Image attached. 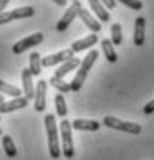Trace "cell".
I'll return each mask as SVG.
<instances>
[{
    "instance_id": "27",
    "label": "cell",
    "mask_w": 154,
    "mask_h": 160,
    "mask_svg": "<svg viewBox=\"0 0 154 160\" xmlns=\"http://www.w3.org/2000/svg\"><path fill=\"white\" fill-rule=\"evenodd\" d=\"M143 113H145V115H151V113H154V100H151L146 106L143 107Z\"/></svg>"
},
{
    "instance_id": "32",
    "label": "cell",
    "mask_w": 154,
    "mask_h": 160,
    "mask_svg": "<svg viewBox=\"0 0 154 160\" xmlns=\"http://www.w3.org/2000/svg\"><path fill=\"white\" fill-rule=\"evenodd\" d=\"M72 2H80V0H72Z\"/></svg>"
},
{
    "instance_id": "6",
    "label": "cell",
    "mask_w": 154,
    "mask_h": 160,
    "mask_svg": "<svg viewBox=\"0 0 154 160\" xmlns=\"http://www.w3.org/2000/svg\"><path fill=\"white\" fill-rule=\"evenodd\" d=\"M80 9H81V2H73V3L69 6V9L64 12V16L59 19V22L56 23V31H59V33L65 31V30L69 28V25L72 23V20L78 16Z\"/></svg>"
},
{
    "instance_id": "34",
    "label": "cell",
    "mask_w": 154,
    "mask_h": 160,
    "mask_svg": "<svg viewBox=\"0 0 154 160\" xmlns=\"http://www.w3.org/2000/svg\"><path fill=\"white\" fill-rule=\"evenodd\" d=\"M0 120H2V118H0Z\"/></svg>"
},
{
    "instance_id": "17",
    "label": "cell",
    "mask_w": 154,
    "mask_h": 160,
    "mask_svg": "<svg viewBox=\"0 0 154 160\" xmlns=\"http://www.w3.org/2000/svg\"><path fill=\"white\" fill-rule=\"evenodd\" d=\"M34 16V8L33 6H20V8H14L13 11H9V17L11 20H19V19H27Z\"/></svg>"
},
{
    "instance_id": "25",
    "label": "cell",
    "mask_w": 154,
    "mask_h": 160,
    "mask_svg": "<svg viewBox=\"0 0 154 160\" xmlns=\"http://www.w3.org/2000/svg\"><path fill=\"white\" fill-rule=\"evenodd\" d=\"M115 2H120V3H123L125 6H128V8H131V9H136V11H140V9L143 8V3H142L140 0H115Z\"/></svg>"
},
{
    "instance_id": "30",
    "label": "cell",
    "mask_w": 154,
    "mask_h": 160,
    "mask_svg": "<svg viewBox=\"0 0 154 160\" xmlns=\"http://www.w3.org/2000/svg\"><path fill=\"white\" fill-rule=\"evenodd\" d=\"M51 2H54V3L59 5V6H65V5H67V0H51Z\"/></svg>"
},
{
    "instance_id": "18",
    "label": "cell",
    "mask_w": 154,
    "mask_h": 160,
    "mask_svg": "<svg viewBox=\"0 0 154 160\" xmlns=\"http://www.w3.org/2000/svg\"><path fill=\"white\" fill-rule=\"evenodd\" d=\"M101 50H103V53H104V56H106V61L107 62H110V64L117 62L118 56H117V52L114 48V44L109 39H103L101 41Z\"/></svg>"
},
{
    "instance_id": "16",
    "label": "cell",
    "mask_w": 154,
    "mask_h": 160,
    "mask_svg": "<svg viewBox=\"0 0 154 160\" xmlns=\"http://www.w3.org/2000/svg\"><path fill=\"white\" fill-rule=\"evenodd\" d=\"M87 2H89V6L92 8V11L95 12V16L98 17L100 22H109L110 16H109V12L106 11V8L101 5L100 0H87Z\"/></svg>"
},
{
    "instance_id": "8",
    "label": "cell",
    "mask_w": 154,
    "mask_h": 160,
    "mask_svg": "<svg viewBox=\"0 0 154 160\" xmlns=\"http://www.w3.org/2000/svg\"><path fill=\"white\" fill-rule=\"evenodd\" d=\"M45 93H47V81H39L34 89V109L38 112H42L47 106Z\"/></svg>"
},
{
    "instance_id": "5",
    "label": "cell",
    "mask_w": 154,
    "mask_h": 160,
    "mask_svg": "<svg viewBox=\"0 0 154 160\" xmlns=\"http://www.w3.org/2000/svg\"><path fill=\"white\" fill-rule=\"evenodd\" d=\"M42 42H44V34L42 33H34V34H31V36H28V38H25V39H22L19 42H16L13 45V53L22 54L23 52L30 50L31 47H36V45H39Z\"/></svg>"
},
{
    "instance_id": "26",
    "label": "cell",
    "mask_w": 154,
    "mask_h": 160,
    "mask_svg": "<svg viewBox=\"0 0 154 160\" xmlns=\"http://www.w3.org/2000/svg\"><path fill=\"white\" fill-rule=\"evenodd\" d=\"M11 22V17H9V11H2L0 12V25H5Z\"/></svg>"
},
{
    "instance_id": "22",
    "label": "cell",
    "mask_w": 154,
    "mask_h": 160,
    "mask_svg": "<svg viewBox=\"0 0 154 160\" xmlns=\"http://www.w3.org/2000/svg\"><path fill=\"white\" fill-rule=\"evenodd\" d=\"M49 82H50V86H53L59 93H69L70 92V84H67L62 78H56V76H51L50 79H49Z\"/></svg>"
},
{
    "instance_id": "13",
    "label": "cell",
    "mask_w": 154,
    "mask_h": 160,
    "mask_svg": "<svg viewBox=\"0 0 154 160\" xmlns=\"http://www.w3.org/2000/svg\"><path fill=\"white\" fill-rule=\"evenodd\" d=\"M145 27H146V19L143 16L137 17L134 25V44L137 47H142L145 44Z\"/></svg>"
},
{
    "instance_id": "20",
    "label": "cell",
    "mask_w": 154,
    "mask_h": 160,
    "mask_svg": "<svg viewBox=\"0 0 154 160\" xmlns=\"http://www.w3.org/2000/svg\"><path fill=\"white\" fill-rule=\"evenodd\" d=\"M2 145H3V151H5V154H6L8 157L14 159V157L17 156V148H16V145H14V142H13V138H11L9 135H3Z\"/></svg>"
},
{
    "instance_id": "11",
    "label": "cell",
    "mask_w": 154,
    "mask_h": 160,
    "mask_svg": "<svg viewBox=\"0 0 154 160\" xmlns=\"http://www.w3.org/2000/svg\"><path fill=\"white\" fill-rule=\"evenodd\" d=\"M97 42H98V36L95 33H92V34H89V36H86V38H83V39L76 41V42H73L70 48H72L73 53H81V52H84L87 48H92Z\"/></svg>"
},
{
    "instance_id": "15",
    "label": "cell",
    "mask_w": 154,
    "mask_h": 160,
    "mask_svg": "<svg viewBox=\"0 0 154 160\" xmlns=\"http://www.w3.org/2000/svg\"><path fill=\"white\" fill-rule=\"evenodd\" d=\"M72 128L76 131H89V132H95L100 129V123L95 120H83V118H76L72 123Z\"/></svg>"
},
{
    "instance_id": "23",
    "label": "cell",
    "mask_w": 154,
    "mask_h": 160,
    "mask_svg": "<svg viewBox=\"0 0 154 160\" xmlns=\"http://www.w3.org/2000/svg\"><path fill=\"white\" fill-rule=\"evenodd\" d=\"M0 93H6V95H9V97H13V98H17V97L22 95V92H20L19 87L11 86V84H8V82H5V81H2V79H0Z\"/></svg>"
},
{
    "instance_id": "14",
    "label": "cell",
    "mask_w": 154,
    "mask_h": 160,
    "mask_svg": "<svg viewBox=\"0 0 154 160\" xmlns=\"http://www.w3.org/2000/svg\"><path fill=\"white\" fill-rule=\"evenodd\" d=\"M80 64H81V61H80L78 58H70L69 61H65V62L59 64V67L54 70V75H53V76H56V78H64V76H65V75H69L72 70L78 68V67H80Z\"/></svg>"
},
{
    "instance_id": "12",
    "label": "cell",
    "mask_w": 154,
    "mask_h": 160,
    "mask_svg": "<svg viewBox=\"0 0 154 160\" xmlns=\"http://www.w3.org/2000/svg\"><path fill=\"white\" fill-rule=\"evenodd\" d=\"M22 84H23V95L30 101L34 98V84H33V75L30 68L22 70Z\"/></svg>"
},
{
    "instance_id": "1",
    "label": "cell",
    "mask_w": 154,
    "mask_h": 160,
    "mask_svg": "<svg viewBox=\"0 0 154 160\" xmlns=\"http://www.w3.org/2000/svg\"><path fill=\"white\" fill-rule=\"evenodd\" d=\"M98 56H100V53L97 50H90L89 53L86 54V58L83 59V62L78 67V72H76L75 78L70 82V92H80L81 90V87H83V84H84V81H86V78H87V75L90 72V68L97 62Z\"/></svg>"
},
{
    "instance_id": "2",
    "label": "cell",
    "mask_w": 154,
    "mask_h": 160,
    "mask_svg": "<svg viewBox=\"0 0 154 160\" xmlns=\"http://www.w3.org/2000/svg\"><path fill=\"white\" fill-rule=\"evenodd\" d=\"M45 129H47V140H49V151H50V157L58 159L61 156V149H59V134L58 129L59 126L56 124V118L53 113L45 115Z\"/></svg>"
},
{
    "instance_id": "19",
    "label": "cell",
    "mask_w": 154,
    "mask_h": 160,
    "mask_svg": "<svg viewBox=\"0 0 154 160\" xmlns=\"http://www.w3.org/2000/svg\"><path fill=\"white\" fill-rule=\"evenodd\" d=\"M42 58L38 52H33L30 54V72L33 76H39L41 72H42V64H41Z\"/></svg>"
},
{
    "instance_id": "21",
    "label": "cell",
    "mask_w": 154,
    "mask_h": 160,
    "mask_svg": "<svg viewBox=\"0 0 154 160\" xmlns=\"http://www.w3.org/2000/svg\"><path fill=\"white\" fill-rule=\"evenodd\" d=\"M54 107H56V115L59 118H65L67 117V104H65V98L62 93H58L54 97Z\"/></svg>"
},
{
    "instance_id": "24",
    "label": "cell",
    "mask_w": 154,
    "mask_h": 160,
    "mask_svg": "<svg viewBox=\"0 0 154 160\" xmlns=\"http://www.w3.org/2000/svg\"><path fill=\"white\" fill-rule=\"evenodd\" d=\"M110 42L114 45H120L123 42V31L120 23H114L110 27Z\"/></svg>"
},
{
    "instance_id": "33",
    "label": "cell",
    "mask_w": 154,
    "mask_h": 160,
    "mask_svg": "<svg viewBox=\"0 0 154 160\" xmlns=\"http://www.w3.org/2000/svg\"><path fill=\"white\" fill-rule=\"evenodd\" d=\"M0 135H2V129H0Z\"/></svg>"
},
{
    "instance_id": "4",
    "label": "cell",
    "mask_w": 154,
    "mask_h": 160,
    "mask_svg": "<svg viewBox=\"0 0 154 160\" xmlns=\"http://www.w3.org/2000/svg\"><path fill=\"white\" fill-rule=\"evenodd\" d=\"M59 132H61V137H62V152H64V157L72 159L75 156L73 138H72V123H69V120H62L59 123Z\"/></svg>"
},
{
    "instance_id": "7",
    "label": "cell",
    "mask_w": 154,
    "mask_h": 160,
    "mask_svg": "<svg viewBox=\"0 0 154 160\" xmlns=\"http://www.w3.org/2000/svg\"><path fill=\"white\" fill-rule=\"evenodd\" d=\"M73 52L72 48H67V50H62V52H58L54 54H49V56H44L41 64L42 67H54V65H59L65 61H69L70 58H73Z\"/></svg>"
},
{
    "instance_id": "3",
    "label": "cell",
    "mask_w": 154,
    "mask_h": 160,
    "mask_svg": "<svg viewBox=\"0 0 154 160\" xmlns=\"http://www.w3.org/2000/svg\"><path fill=\"white\" fill-rule=\"evenodd\" d=\"M103 124L106 128H110V129H115V131H121V132H126V134H132V135H139L142 132V126L139 123L123 121V120H118V118L110 117V115L103 118Z\"/></svg>"
},
{
    "instance_id": "29",
    "label": "cell",
    "mask_w": 154,
    "mask_h": 160,
    "mask_svg": "<svg viewBox=\"0 0 154 160\" xmlns=\"http://www.w3.org/2000/svg\"><path fill=\"white\" fill-rule=\"evenodd\" d=\"M8 3H9V0H0V12L5 9V6H6Z\"/></svg>"
},
{
    "instance_id": "28",
    "label": "cell",
    "mask_w": 154,
    "mask_h": 160,
    "mask_svg": "<svg viewBox=\"0 0 154 160\" xmlns=\"http://www.w3.org/2000/svg\"><path fill=\"white\" fill-rule=\"evenodd\" d=\"M100 2H101L103 6H106L107 9H114L117 6V2L115 0H100Z\"/></svg>"
},
{
    "instance_id": "31",
    "label": "cell",
    "mask_w": 154,
    "mask_h": 160,
    "mask_svg": "<svg viewBox=\"0 0 154 160\" xmlns=\"http://www.w3.org/2000/svg\"><path fill=\"white\" fill-rule=\"evenodd\" d=\"M3 101H5V98H3V95H2V93H0V104H2V103H3Z\"/></svg>"
},
{
    "instance_id": "10",
    "label": "cell",
    "mask_w": 154,
    "mask_h": 160,
    "mask_svg": "<svg viewBox=\"0 0 154 160\" xmlns=\"http://www.w3.org/2000/svg\"><path fill=\"white\" fill-rule=\"evenodd\" d=\"M28 100L25 97H17L11 101H3L0 104V113H9V112H14V110H19V109H25L28 106Z\"/></svg>"
},
{
    "instance_id": "9",
    "label": "cell",
    "mask_w": 154,
    "mask_h": 160,
    "mask_svg": "<svg viewBox=\"0 0 154 160\" xmlns=\"http://www.w3.org/2000/svg\"><path fill=\"white\" fill-rule=\"evenodd\" d=\"M78 17L83 20V23L90 30V31H94L95 34L98 33V31H101V22L98 20V19H95L92 14H90V11H87V9H80V12H78Z\"/></svg>"
}]
</instances>
